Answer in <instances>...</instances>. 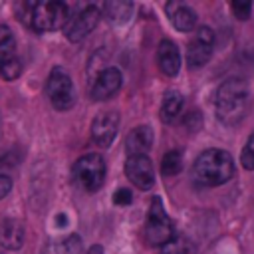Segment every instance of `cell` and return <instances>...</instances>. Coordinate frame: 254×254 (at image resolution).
<instances>
[{
	"label": "cell",
	"mask_w": 254,
	"mask_h": 254,
	"mask_svg": "<svg viewBox=\"0 0 254 254\" xmlns=\"http://www.w3.org/2000/svg\"><path fill=\"white\" fill-rule=\"evenodd\" d=\"M157 64H159V69L173 77L179 73L181 69V54H179V48L175 42L171 40H163L159 44V50H157Z\"/></svg>",
	"instance_id": "14"
},
{
	"label": "cell",
	"mask_w": 254,
	"mask_h": 254,
	"mask_svg": "<svg viewBox=\"0 0 254 254\" xmlns=\"http://www.w3.org/2000/svg\"><path fill=\"white\" fill-rule=\"evenodd\" d=\"M125 175L133 187L141 190H149L155 185V171L153 163L147 155H133L125 161Z\"/></svg>",
	"instance_id": "11"
},
{
	"label": "cell",
	"mask_w": 254,
	"mask_h": 254,
	"mask_svg": "<svg viewBox=\"0 0 254 254\" xmlns=\"http://www.w3.org/2000/svg\"><path fill=\"white\" fill-rule=\"evenodd\" d=\"M0 244L6 250H20L24 244V226L16 218H4L0 222Z\"/></svg>",
	"instance_id": "16"
},
{
	"label": "cell",
	"mask_w": 254,
	"mask_h": 254,
	"mask_svg": "<svg viewBox=\"0 0 254 254\" xmlns=\"http://www.w3.org/2000/svg\"><path fill=\"white\" fill-rule=\"evenodd\" d=\"M212 50H214V32L206 26H200L192 40L189 42V48H187V64L189 67L196 69V67H202L210 56H212Z\"/></svg>",
	"instance_id": "8"
},
{
	"label": "cell",
	"mask_w": 254,
	"mask_h": 254,
	"mask_svg": "<svg viewBox=\"0 0 254 254\" xmlns=\"http://www.w3.org/2000/svg\"><path fill=\"white\" fill-rule=\"evenodd\" d=\"M161 254H194V246L185 236H173L165 246H161Z\"/></svg>",
	"instance_id": "21"
},
{
	"label": "cell",
	"mask_w": 254,
	"mask_h": 254,
	"mask_svg": "<svg viewBox=\"0 0 254 254\" xmlns=\"http://www.w3.org/2000/svg\"><path fill=\"white\" fill-rule=\"evenodd\" d=\"M99 8L97 6H93V4H87V6H83L71 20H69V24L65 26V36H67V40L69 42H81V40H85L93 30H95V26H97V22H99Z\"/></svg>",
	"instance_id": "9"
},
{
	"label": "cell",
	"mask_w": 254,
	"mask_h": 254,
	"mask_svg": "<svg viewBox=\"0 0 254 254\" xmlns=\"http://www.w3.org/2000/svg\"><path fill=\"white\" fill-rule=\"evenodd\" d=\"M46 93L58 111H67L75 103V89L69 73L64 67H54L48 75Z\"/></svg>",
	"instance_id": "6"
},
{
	"label": "cell",
	"mask_w": 254,
	"mask_h": 254,
	"mask_svg": "<svg viewBox=\"0 0 254 254\" xmlns=\"http://www.w3.org/2000/svg\"><path fill=\"white\" fill-rule=\"evenodd\" d=\"M133 14V4L131 2H121V0H111L103 4V16L111 24H125L129 22Z\"/></svg>",
	"instance_id": "17"
},
{
	"label": "cell",
	"mask_w": 254,
	"mask_h": 254,
	"mask_svg": "<svg viewBox=\"0 0 254 254\" xmlns=\"http://www.w3.org/2000/svg\"><path fill=\"white\" fill-rule=\"evenodd\" d=\"M185 125H190L189 129H198V127H200V113H198V111H190V113L185 117Z\"/></svg>",
	"instance_id": "26"
},
{
	"label": "cell",
	"mask_w": 254,
	"mask_h": 254,
	"mask_svg": "<svg viewBox=\"0 0 254 254\" xmlns=\"http://www.w3.org/2000/svg\"><path fill=\"white\" fill-rule=\"evenodd\" d=\"M73 183L85 192H97L105 183V161L101 155L89 153L79 157L71 167Z\"/></svg>",
	"instance_id": "3"
},
{
	"label": "cell",
	"mask_w": 254,
	"mask_h": 254,
	"mask_svg": "<svg viewBox=\"0 0 254 254\" xmlns=\"http://www.w3.org/2000/svg\"><path fill=\"white\" fill-rule=\"evenodd\" d=\"M121 71L113 65H107V67H101L95 77L91 79V85H89V95L95 99V101H105L109 97H113L119 87H121Z\"/></svg>",
	"instance_id": "10"
},
{
	"label": "cell",
	"mask_w": 254,
	"mask_h": 254,
	"mask_svg": "<svg viewBox=\"0 0 254 254\" xmlns=\"http://www.w3.org/2000/svg\"><path fill=\"white\" fill-rule=\"evenodd\" d=\"M119 129V113L117 111H103L91 123V139L99 147H109Z\"/></svg>",
	"instance_id": "12"
},
{
	"label": "cell",
	"mask_w": 254,
	"mask_h": 254,
	"mask_svg": "<svg viewBox=\"0 0 254 254\" xmlns=\"http://www.w3.org/2000/svg\"><path fill=\"white\" fill-rule=\"evenodd\" d=\"M22 71L18 52H16V38L8 26H0V75L6 81H14Z\"/></svg>",
	"instance_id": "7"
},
{
	"label": "cell",
	"mask_w": 254,
	"mask_h": 254,
	"mask_svg": "<svg viewBox=\"0 0 254 254\" xmlns=\"http://www.w3.org/2000/svg\"><path fill=\"white\" fill-rule=\"evenodd\" d=\"M10 190H12V179L8 175H0V198L8 196Z\"/></svg>",
	"instance_id": "25"
},
{
	"label": "cell",
	"mask_w": 254,
	"mask_h": 254,
	"mask_svg": "<svg viewBox=\"0 0 254 254\" xmlns=\"http://www.w3.org/2000/svg\"><path fill=\"white\" fill-rule=\"evenodd\" d=\"M240 163L246 171H254V133L250 135L246 147L242 149V155H240Z\"/></svg>",
	"instance_id": "22"
},
{
	"label": "cell",
	"mask_w": 254,
	"mask_h": 254,
	"mask_svg": "<svg viewBox=\"0 0 254 254\" xmlns=\"http://www.w3.org/2000/svg\"><path fill=\"white\" fill-rule=\"evenodd\" d=\"M87 254H103V248H101L99 244H95V246H91V248L87 250Z\"/></svg>",
	"instance_id": "27"
},
{
	"label": "cell",
	"mask_w": 254,
	"mask_h": 254,
	"mask_svg": "<svg viewBox=\"0 0 254 254\" xmlns=\"http://www.w3.org/2000/svg\"><path fill=\"white\" fill-rule=\"evenodd\" d=\"M167 16L179 32H190L196 26V12L185 2H169Z\"/></svg>",
	"instance_id": "13"
},
{
	"label": "cell",
	"mask_w": 254,
	"mask_h": 254,
	"mask_svg": "<svg viewBox=\"0 0 254 254\" xmlns=\"http://www.w3.org/2000/svg\"><path fill=\"white\" fill-rule=\"evenodd\" d=\"M175 236V226L169 214L163 208V202L159 196L151 200L149 212H147V222H145V240L151 246H165L171 238Z\"/></svg>",
	"instance_id": "5"
},
{
	"label": "cell",
	"mask_w": 254,
	"mask_h": 254,
	"mask_svg": "<svg viewBox=\"0 0 254 254\" xmlns=\"http://www.w3.org/2000/svg\"><path fill=\"white\" fill-rule=\"evenodd\" d=\"M181 109H183V95L179 91H175V89L167 91L165 97H163V105H161V117H163V121L171 123L181 113Z\"/></svg>",
	"instance_id": "18"
},
{
	"label": "cell",
	"mask_w": 254,
	"mask_h": 254,
	"mask_svg": "<svg viewBox=\"0 0 254 254\" xmlns=\"http://www.w3.org/2000/svg\"><path fill=\"white\" fill-rule=\"evenodd\" d=\"M192 173L200 185L218 187L234 177V161L222 149H206L196 157Z\"/></svg>",
	"instance_id": "2"
},
{
	"label": "cell",
	"mask_w": 254,
	"mask_h": 254,
	"mask_svg": "<svg viewBox=\"0 0 254 254\" xmlns=\"http://www.w3.org/2000/svg\"><path fill=\"white\" fill-rule=\"evenodd\" d=\"M214 107H216V117L224 125H228V127L238 125L250 109L248 83L240 77H230V79L222 81L216 89Z\"/></svg>",
	"instance_id": "1"
},
{
	"label": "cell",
	"mask_w": 254,
	"mask_h": 254,
	"mask_svg": "<svg viewBox=\"0 0 254 254\" xmlns=\"http://www.w3.org/2000/svg\"><path fill=\"white\" fill-rule=\"evenodd\" d=\"M151 145H153V129L149 125H137L127 135L125 151H127L129 157H133V155H147Z\"/></svg>",
	"instance_id": "15"
},
{
	"label": "cell",
	"mask_w": 254,
	"mask_h": 254,
	"mask_svg": "<svg viewBox=\"0 0 254 254\" xmlns=\"http://www.w3.org/2000/svg\"><path fill=\"white\" fill-rule=\"evenodd\" d=\"M46 254H81V238L75 234H69L65 238L54 240L46 248Z\"/></svg>",
	"instance_id": "19"
},
{
	"label": "cell",
	"mask_w": 254,
	"mask_h": 254,
	"mask_svg": "<svg viewBox=\"0 0 254 254\" xmlns=\"http://www.w3.org/2000/svg\"><path fill=\"white\" fill-rule=\"evenodd\" d=\"M131 200H133V194H131L129 189H117L115 194H113V202L117 206H127Z\"/></svg>",
	"instance_id": "24"
},
{
	"label": "cell",
	"mask_w": 254,
	"mask_h": 254,
	"mask_svg": "<svg viewBox=\"0 0 254 254\" xmlns=\"http://www.w3.org/2000/svg\"><path fill=\"white\" fill-rule=\"evenodd\" d=\"M181 169H183V155H181V151L175 149V151L165 153V157L161 161V173L165 177H175V175L181 173Z\"/></svg>",
	"instance_id": "20"
},
{
	"label": "cell",
	"mask_w": 254,
	"mask_h": 254,
	"mask_svg": "<svg viewBox=\"0 0 254 254\" xmlns=\"http://www.w3.org/2000/svg\"><path fill=\"white\" fill-rule=\"evenodd\" d=\"M67 18H69V8L64 2H58V0L34 2L30 12V26L40 34L54 32L64 28Z\"/></svg>",
	"instance_id": "4"
},
{
	"label": "cell",
	"mask_w": 254,
	"mask_h": 254,
	"mask_svg": "<svg viewBox=\"0 0 254 254\" xmlns=\"http://www.w3.org/2000/svg\"><path fill=\"white\" fill-rule=\"evenodd\" d=\"M230 6H232V12H234V16H236L238 20H246V18L250 16L252 4H250L248 0H234Z\"/></svg>",
	"instance_id": "23"
}]
</instances>
